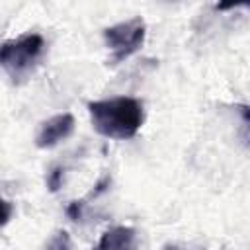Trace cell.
<instances>
[{
    "label": "cell",
    "mask_w": 250,
    "mask_h": 250,
    "mask_svg": "<svg viewBox=\"0 0 250 250\" xmlns=\"http://www.w3.org/2000/svg\"><path fill=\"white\" fill-rule=\"evenodd\" d=\"M12 213H14V207H12V203H10L8 199L0 197V227L8 225V221L12 219Z\"/></svg>",
    "instance_id": "ba28073f"
},
{
    "label": "cell",
    "mask_w": 250,
    "mask_h": 250,
    "mask_svg": "<svg viewBox=\"0 0 250 250\" xmlns=\"http://www.w3.org/2000/svg\"><path fill=\"white\" fill-rule=\"evenodd\" d=\"M92 127L105 139H133L145 123L143 102L131 96H115L88 104Z\"/></svg>",
    "instance_id": "6da1fadb"
},
{
    "label": "cell",
    "mask_w": 250,
    "mask_h": 250,
    "mask_svg": "<svg viewBox=\"0 0 250 250\" xmlns=\"http://www.w3.org/2000/svg\"><path fill=\"white\" fill-rule=\"evenodd\" d=\"M82 201H72L68 207H66V215L72 219V221H78L80 219V215H82Z\"/></svg>",
    "instance_id": "9c48e42d"
},
{
    "label": "cell",
    "mask_w": 250,
    "mask_h": 250,
    "mask_svg": "<svg viewBox=\"0 0 250 250\" xmlns=\"http://www.w3.org/2000/svg\"><path fill=\"white\" fill-rule=\"evenodd\" d=\"M145 35H146V25H145V20L139 16L105 27L104 39H105V47L109 49L111 64L123 62L125 59L135 55L143 47Z\"/></svg>",
    "instance_id": "3957f363"
},
{
    "label": "cell",
    "mask_w": 250,
    "mask_h": 250,
    "mask_svg": "<svg viewBox=\"0 0 250 250\" xmlns=\"http://www.w3.org/2000/svg\"><path fill=\"white\" fill-rule=\"evenodd\" d=\"M94 250H139V236L133 227H113L102 234Z\"/></svg>",
    "instance_id": "5b68a950"
},
{
    "label": "cell",
    "mask_w": 250,
    "mask_h": 250,
    "mask_svg": "<svg viewBox=\"0 0 250 250\" xmlns=\"http://www.w3.org/2000/svg\"><path fill=\"white\" fill-rule=\"evenodd\" d=\"M62 176H64V170L62 168H53L47 176V188L51 191H57L61 186H62Z\"/></svg>",
    "instance_id": "52a82bcc"
},
{
    "label": "cell",
    "mask_w": 250,
    "mask_h": 250,
    "mask_svg": "<svg viewBox=\"0 0 250 250\" xmlns=\"http://www.w3.org/2000/svg\"><path fill=\"white\" fill-rule=\"evenodd\" d=\"M47 250H70V236L66 230H57L49 244H47Z\"/></svg>",
    "instance_id": "8992f818"
},
{
    "label": "cell",
    "mask_w": 250,
    "mask_h": 250,
    "mask_svg": "<svg viewBox=\"0 0 250 250\" xmlns=\"http://www.w3.org/2000/svg\"><path fill=\"white\" fill-rule=\"evenodd\" d=\"M74 125H76V121H74L72 113H68V111L57 113L41 123L39 133L35 137V145L39 148H53L59 143L66 141L74 133Z\"/></svg>",
    "instance_id": "277c9868"
},
{
    "label": "cell",
    "mask_w": 250,
    "mask_h": 250,
    "mask_svg": "<svg viewBox=\"0 0 250 250\" xmlns=\"http://www.w3.org/2000/svg\"><path fill=\"white\" fill-rule=\"evenodd\" d=\"M45 53V39L39 33H25L0 43V66L12 82H23L31 76Z\"/></svg>",
    "instance_id": "7a4b0ae2"
}]
</instances>
